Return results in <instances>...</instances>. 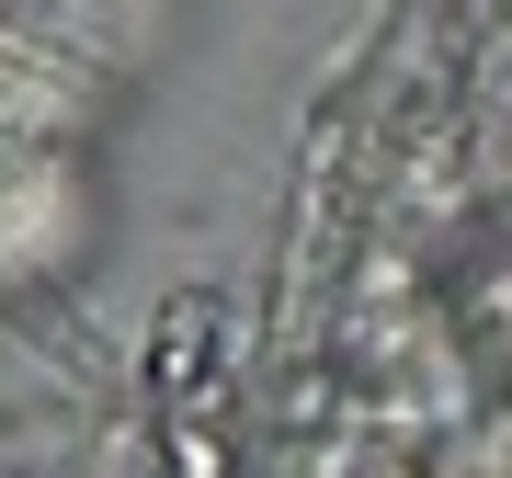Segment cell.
I'll return each mask as SVG.
<instances>
[{
  "label": "cell",
  "mask_w": 512,
  "mask_h": 478,
  "mask_svg": "<svg viewBox=\"0 0 512 478\" xmlns=\"http://www.w3.org/2000/svg\"><path fill=\"white\" fill-rule=\"evenodd\" d=\"M205 365H217V296H183V308H160V342H148V376H160V399H205Z\"/></svg>",
  "instance_id": "cell-1"
}]
</instances>
